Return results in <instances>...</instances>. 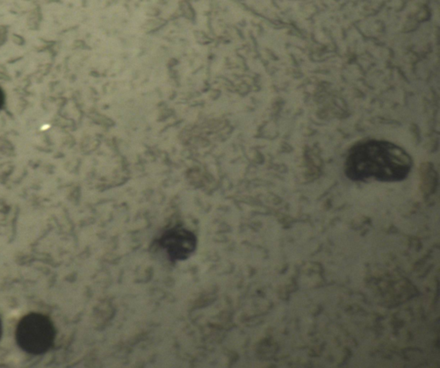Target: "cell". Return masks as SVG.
Returning <instances> with one entry per match:
<instances>
[{
  "label": "cell",
  "instance_id": "cell-1",
  "mask_svg": "<svg viewBox=\"0 0 440 368\" xmlns=\"http://www.w3.org/2000/svg\"><path fill=\"white\" fill-rule=\"evenodd\" d=\"M413 160L394 143L368 140L352 148L346 160V174L352 180L374 178L382 182L403 180L410 172Z\"/></svg>",
  "mask_w": 440,
  "mask_h": 368
},
{
  "label": "cell",
  "instance_id": "cell-4",
  "mask_svg": "<svg viewBox=\"0 0 440 368\" xmlns=\"http://www.w3.org/2000/svg\"><path fill=\"white\" fill-rule=\"evenodd\" d=\"M1 332H2V327H1V321H0V337H1Z\"/></svg>",
  "mask_w": 440,
  "mask_h": 368
},
{
  "label": "cell",
  "instance_id": "cell-2",
  "mask_svg": "<svg viewBox=\"0 0 440 368\" xmlns=\"http://www.w3.org/2000/svg\"><path fill=\"white\" fill-rule=\"evenodd\" d=\"M15 335L22 350L30 355H40L53 348L56 329L47 316L32 312L21 319Z\"/></svg>",
  "mask_w": 440,
  "mask_h": 368
},
{
  "label": "cell",
  "instance_id": "cell-3",
  "mask_svg": "<svg viewBox=\"0 0 440 368\" xmlns=\"http://www.w3.org/2000/svg\"><path fill=\"white\" fill-rule=\"evenodd\" d=\"M196 243L195 234L181 227L167 231L158 240L159 246L165 250L172 261H183L189 258L196 250Z\"/></svg>",
  "mask_w": 440,
  "mask_h": 368
}]
</instances>
